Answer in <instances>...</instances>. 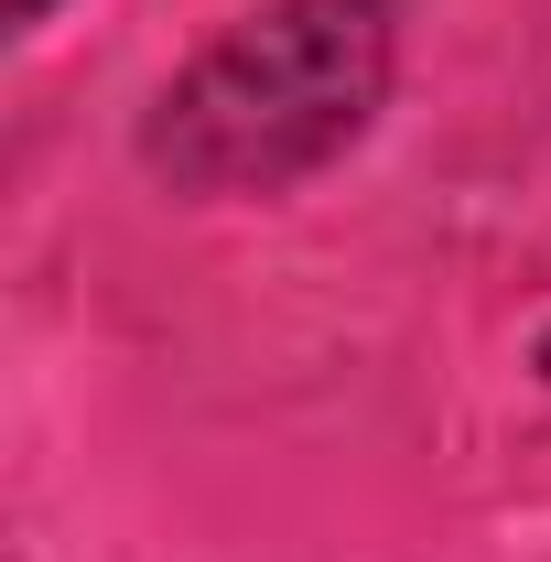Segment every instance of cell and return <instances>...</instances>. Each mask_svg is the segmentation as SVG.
<instances>
[{"label": "cell", "mask_w": 551, "mask_h": 562, "mask_svg": "<svg viewBox=\"0 0 551 562\" xmlns=\"http://www.w3.org/2000/svg\"><path fill=\"white\" fill-rule=\"evenodd\" d=\"M401 55L412 0H249L140 98L131 162L173 206H281L368 151Z\"/></svg>", "instance_id": "obj_1"}, {"label": "cell", "mask_w": 551, "mask_h": 562, "mask_svg": "<svg viewBox=\"0 0 551 562\" xmlns=\"http://www.w3.org/2000/svg\"><path fill=\"white\" fill-rule=\"evenodd\" d=\"M0 11H11V33H22V44H33V33H44V22H55V11H66V0H0Z\"/></svg>", "instance_id": "obj_2"}, {"label": "cell", "mask_w": 551, "mask_h": 562, "mask_svg": "<svg viewBox=\"0 0 551 562\" xmlns=\"http://www.w3.org/2000/svg\"><path fill=\"white\" fill-rule=\"evenodd\" d=\"M530 379L551 390V314H541V336H530Z\"/></svg>", "instance_id": "obj_3"}]
</instances>
